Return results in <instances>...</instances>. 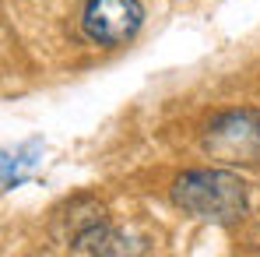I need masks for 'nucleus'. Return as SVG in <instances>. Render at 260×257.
<instances>
[{"mask_svg": "<svg viewBox=\"0 0 260 257\" xmlns=\"http://www.w3.org/2000/svg\"><path fill=\"white\" fill-rule=\"evenodd\" d=\"M176 205L186 208L190 215H201V218H215V222H236L246 212V190H243V180L229 176V173L218 169H201V173H186L176 180L173 190Z\"/></svg>", "mask_w": 260, "mask_h": 257, "instance_id": "f257e3e1", "label": "nucleus"}, {"mask_svg": "<svg viewBox=\"0 0 260 257\" xmlns=\"http://www.w3.org/2000/svg\"><path fill=\"white\" fill-rule=\"evenodd\" d=\"M141 21H144L141 0H88L81 14L85 36L99 46H120L134 39Z\"/></svg>", "mask_w": 260, "mask_h": 257, "instance_id": "f03ea898", "label": "nucleus"}, {"mask_svg": "<svg viewBox=\"0 0 260 257\" xmlns=\"http://www.w3.org/2000/svg\"><path fill=\"white\" fill-rule=\"evenodd\" d=\"M32 145H36V141H32ZM32 145H25V148H21L18 155H11V152L4 155V187H11V183H18V180H21V173L28 169L32 162H36V159H25V155L32 152Z\"/></svg>", "mask_w": 260, "mask_h": 257, "instance_id": "7ed1b4c3", "label": "nucleus"}]
</instances>
